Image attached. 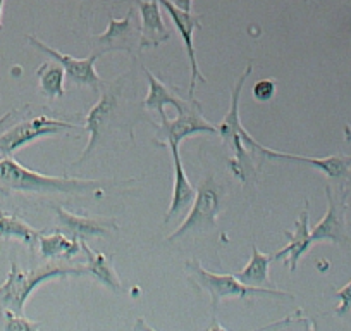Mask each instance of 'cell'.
Here are the masks:
<instances>
[{"instance_id": "cell-1", "label": "cell", "mask_w": 351, "mask_h": 331, "mask_svg": "<svg viewBox=\"0 0 351 331\" xmlns=\"http://www.w3.org/2000/svg\"><path fill=\"white\" fill-rule=\"evenodd\" d=\"M0 192H28V194H102V185L97 180H80L69 176H47L19 164L12 155L0 157Z\"/></svg>"}, {"instance_id": "cell-2", "label": "cell", "mask_w": 351, "mask_h": 331, "mask_svg": "<svg viewBox=\"0 0 351 331\" xmlns=\"http://www.w3.org/2000/svg\"><path fill=\"white\" fill-rule=\"evenodd\" d=\"M252 71V64H248L245 73L238 78V81L231 89V106H229V111L224 116V119L217 126V133L221 135L224 144H228L232 148V152H234V157L229 161V170L243 183H248L258 173V168L253 162V152H260V144L253 140V137L245 130L241 119H239V97H241L245 81L248 80Z\"/></svg>"}, {"instance_id": "cell-3", "label": "cell", "mask_w": 351, "mask_h": 331, "mask_svg": "<svg viewBox=\"0 0 351 331\" xmlns=\"http://www.w3.org/2000/svg\"><path fill=\"white\" fill-rule=\"evenodd\" d=\"M84 275H88L86 266L76 268V266L53 262V264H45L38 269H33V271H21L16 262H11V271H9L8 279L4 282V285H0V310L9 309L16 314H25V306L29 295L43 282Z\"/></svg>"}, {"instance_id": "cell-4", "label": "cell", "mask_w": 351, "mask_h": 331, "mask_svg": "<svg viewBox=\"0 0 351 331\" xmlns=\"http://www.w3.org/2000/svg\"><path fill=\"white\" fill-rule=\"evenodd\" d=\"M186 268L190 269L198 285L210 293L212 312H217V307L224 297H238V299H248L252 295H271L281 297V299H295L291 293L281 292L276 288H260V286H248L239 282L234 275H217L202 268L197 261H188Z\"/></svg>"}, {"instance_id": "cell-5", "label": "cell", "mask_w": 351, "mask_h": 331, "mask_svg": "<svg viewBox=\"0 0 351 331\" xmlns=\"http://www.w3.org/2000/svg\"><path fill=\"white\" fill-rule=\"evenodd\" d=\"M222 202V188L219 187L217 181L214 178H207L204 183L198 187L195 201L191 204V211L180 228L174 229L171 235L167 236L169 242L180 240L183 236L191 235V233H202L208 231L215 226V219H217L219 211H221Z\"/></svg>"}, {"instance_id": "cell-6", "label": "cell", "mask_w": 351, "mask_h": 331, "mask_svg": "<svg viewBox=\"0 0 351 331\" xmlns=\"http://www.w3.org/2000/svg\"><path fill=\"white\" fill-rule=\"evenodd\" d=\"M157 128V138H160L162 145L176 144L180 145L184 138L193 137L198 133H217V126L208 123L202 114V104L195 97L183 99V104L178 107V117L169 119L162 117Z\"/></svg>"}, {"instance_id": "cell-7", "label": "cell", "mask_w": 351, "mask_h": 331, "mask_svg": "<svg viewBox=\"0 0 351 331\" xmlns=\"http://www.w3.org/2000/svg\"><path fill=\"white\" fill-rule=\"evenodd\" d=\"M67 130H84V128L66 123L62 119H56V117H50L47 114H40L32 119L14 124L0 135V154L12 155L16 150L32 144V141L45 137H57Z\"/></svg>"}, {"instance_id": "cell-8", "label": "cell", "mask_w": 351, "mask_h": 331, "mask_svg": "<svg viewBox=\"0 0 351 331\" xmlns=\"http://www.w3.org/2000/svg\"><path fill=\"white\" fill-rule=\"evenodd\" d=\"M134 8L128 11L124 18L116 19L109 16V26L100 35L92 36V54L102 57L110 52L134 54L141 50L140 47V28L134 19Z\"/></svg>"}, {"instance_id": "cell-9", "label": "cell", "mask_w": 351, "mask_h": 331, "mask_svg": "<svg viewBox=\"0 0 351 331\" xmlns=\"http://www.w3.org/2000/svg\"><path fill=\"white\" fill-rule=\"evenodd\" d=\"M119 97L121 83H112V85H109L104 90L99 102L90 109L86 119H84V130H88L90 138H88V144L84 147V152L80 161H77V164L86 161L95 152L97 145L102 141V138L109 131V126L112 124L114 116H116L117 106H119Z\"/></svg>"}, {"instance_id": "cell-10", "label": "cell", "mask_w": 351, "mask_h": 331, "mask_svg": "<svg viewBox=\"0 0 351 331\" xmlns=\"http://www.w3.org/2000/svg\"><path fill=\"white\" fill-rule=\"evenodd\" d=\"M28 40L33 47H36L38 50L45 52L47 56L52 57V60H57V62L64 67V71H66V80L71 85L90 87V89L93 90H100L106 85L102 78H100V74L97 73L95 69V62L97 59H99V56H95V54L88 56L86 59H76V57L69 56V54H62L60 50L45 45V43H43L42 40L36 38V36L28 35Z\"/></svg>"}, {"instance_id": "cell-11", "label": "cell", "mask_w": 351, "mask_h": 331, "mask_svg": "<svg viewBox=\"0 0 351 331\" xmlns=\"http://www.w3.org/2000/svg\"><path fill=\"white\" fill-rule=\"evenodd\" d=\"M327 212L319 225L312 229V242H330L336 245H344L348 242L346 235V211L348 192L341 188L339 195H334L332 188L326 185Z\"/></svg>"}, {"instance_id": "cell-12", "label": "cell", "mask_w": 351, "mask_h": 331, "mask_svg": "<svg viewBox=\"0 0 351 331\" xmlns=\"http://www.w3.org/2000/svg\"><path fill=\"white\" fill-rule=\"evenodd\" d=\"M169 18L174 23L176 30L181 35L184 42V49H186L188 60H190V69H191V81H190V97H195V89H197L198 81L207 83V78L200 73V67L197 62V52H195V43L193 35L197 30L202 28V18L198 14H193L191 11H184V9L178 8L172 0H158Z\"/></svg>"}, {"instance_id": "cell-13", "label": "cell", "mask_w": 351, "mask_h": 331, "mask_svg": "<svg viewBox=\"0 0 351 331\" xmlns=\"http://www.w3.org/2000/svg\"><path fill=\"white\" fill-rule=\"evenodd\" d=\"M56 214L64 233L80 240V242L81 240L88 242L90 238H102V236H107L109 233L119 229L116 219H99L90 218V216L71 214L69 211L62 209L60 205L56 207Z\"/></svg>"}, {"instance_id": "cell-14", "label": "cell", "mask_w": 351, "mask_h": 331, "mask_svg": "<svg viewBox=\"0 0 351 331\" xmlns=\"http://www.w3.org/2000/svg\"><path fill=\"white\" fill-rule=\"evenodd\" d=\"M260 152L263 157L271 159H281V161H291V162H302V164L312 166L315 170L322 171L327 178L337 181H348L351 180V155H329V157H306V155H296V154H285V152L272 150L269 147H263L260 144Z\"/></svg>"}, {"instance_id": "cell-15", "label": "cell", "mask_w": 351, "mask_h": 331, "mask_svg": "<svg viewBox=\"0 0 351 331\" xmlns=\"http://www.w3.org/2000/svg\"><path fill=\"white\" fill-rule=\"evenodd\" d=\"M167 147L171 150L172 162H174V188H172L171 205H169L167 212L164 214V222H171V219L181 218L183 214H186L191 209L195 195H197V190L193 188L183 168V161L180 157V145L169 144Z\"/></svg>"}, {"instance_id": "cell-16", "label": "cell", "mask_w": 351, "mask_h": 331, "mask_svg": "<svg viewBox=\"0 0 351 331\" xmlns=\"http://www.w3.org/2000/svg\"><path fill=\"white\" fill-rule=\"evenodd\" d=\"M138 11H140L141 18V49H155V47L171 38V33H169L167 26L162 19L160 2L158 0H138Z\"/></svg>"}, {"instance_id": "cell-17", "label": "cell", "mask_w": 351, "mask_h": 331, "mask_svg": "<svg viewBox=\"0 0 351 331\" xmlns=\"http://www.w3.org/2000/svg\"><path fill=\"white\" fill-rule=\"evenodd\" d=\"M289 238V243L274 254V261L278 259H288V266L291 271L298 268V262L312 247V229H310V214L308 202H305V209L300 212L298 219L295 222V231H285Z\"/></svg>"}, {"instance_id": "cell-18", "label": "cell", "mask_w": 351, "mask_h": 331, "mask_svg": "<svg viewBox=\"0 0 351 331\" xmlns=\"http://www.w3.org/2000/svg\"><path fill=\"white\" fill-rule=\"evenodd\" d=\"M81 251L86 254V271L88 275L93 276L97 282L102 285L109 286L114 292H119L123 283H121L119 276H117L116 269H114V258L112 255H106L102 252H95L93 249L88 247V242L81 240Z\"/></svg>"}, {"instance_id": "cell-19", "label": "cell", "mask_w": 351, "mask_h": 331, "mask_svg": "<svg viewBox=\"0 0 351 331\" xmlns=\"http://www.w3.org/2000/svg\"><path fill=\"white\" fill-rule=\"evenodd\" d=\"M40 255L43 259H60V261H69L76 258L81 251L80 240L66 235L62 231H56L52 235H40Z\"/></svg>"}, {"instance_id": "cell-20", "label": "cell", "mask_w": 351, "mask_h": 331, "mask_svg": "<svg viewBox=\"0 0 351 331\" xmlns=\"http://www.w3.org/2000/svg\"><path fill=\"white\" fill-rule=\"evenodd\" d=\"M145 74H147V80H148V95L147 99L143 100V106L147 107L148 111H155V113L160 114V117H165V107L172 106V107H178L183 104V97L176 95L171 89L165 87V83L162 80H158L154 73H150L148 69H145Z\"/></svg>"}, {"instance_id": "cell-21", "label": "cell", "mask_w": 351, "mask_h": 331, "mask_svg": "<svg viewBox=\"0 0 351 331\" xmlns=\"http://www.w3.org/2000/svg\"><path fill=\"white\" fill-rule=\"evenodd\" d=\"M274 255L263 254L258 251V247L253 243L252 245V258H250L248 264L245 269L234 273L236 278L241 283L248 286H263L271 285V278H269V268H271Z\"/></svg>"}, {"instance_id": "cell-22", "label": "cell", "mask_w": 351, "mask_h": 331, "mask_svg": "<svg viewBox=\"0 0 351 331\" xmlns=\"http://www.w3.org/2000/svg\"><path fill=\"white\" fill-rule=\"evenodd\" d=\"M40 235L42 233L26 225L23 219L0 211V240H19L33 249L38 242Z\"/></svg>"}, {"instance_id": "cell-23", "label": "cell", "mask_w": 351, "mask_h": 331, "mask_svg": "<svg viewBox=\"0 0 351 331\" xmlns=\"http://www.w3.org/2000/svg\"><path fill=\"white\" fill-rule=\"evenodd\" d=\"M40 83V92L47 99H59L64 97L66 89H64V80H66V71L59 62H43L36 71Z\"/></svg>"}, {"instance_id": "cell-24", "label": "cell", "mask_w": 351, "mask_h": 331, "mask_svg": "<svg viewBox=\"0 0 351 331\" xmlns=\"http://www.w3.org/2000/svg\"><path fill=\"white\" fill-rule=\"evenodd\" d=\"M2 312L5 316L4 328L8 331H35L40 328V323H33V321L26 319L25 314H16L9 309H4Z\"/></svg>"}, {"instance_id": "cell-25", "label": "cell", "mask_w": 351, "mask_h": 331, "mask_svg": "<svg viewBox=\"0 0 351 331\" xmlns=\"http://www.w3.org/2000/svg\"><path fill=\"white\" fill-rule=\"evenodd\" d=\"M276 89H278V85H276L274 78H263V80L255 81L252 89L253 99L258 100V102H269L276 95Z\"/></svg>"}, {"instance_id": "cell-26", "label": "cell", "mask_w": 351, "mask_h": 331, "mask_svg": "<svg viewBox=\"0 0 351 331\" xmlns=\"http://www.w3.org/2000/svg\"><path fill=\"white\" fill-rule=\"evenodd\" d=\"M336 297L339 299V306L336 307L334 312L337 316H346L348 312H351V282L344 285L339 292H336Z\"/></svg>"}, {"instance_id": "cell-27", "label": "cell", "mask_w": 351, "mask_h": 331, "mask_svg": "<svg viewBox=\"0 0 351 331\" xmlns=\"http://www.w3.org/2000/svg\"><path fill=\"white\" fill-rule=\"evenodd\" d=\"M172 2L184 11H191V4H193V0H172Z\"/></svg>"}, {"instance_id": "cell-28", "label": "cell", "mask_w": 351, "mask_h": 331, "mask_svg": "<svg viewBox=\"0 0 351 331\" xmlns=\"http://www.w3.org/2000/svg\"><path fill=\"white\" fill-rule=\"evenodd\" d=\"M344 140L351 141V126L344 128Z\"/></svg>"}, {"instance_id": "cell-29", "label": "cell", "mask_w": 351, "mask_h": 331, "mask_svg": "<svg viewBox=\"0 0 351 331\" xmlns=\"http://www.w3.org/2000/svg\"><path fill=\"white\" fill-rule=\"evenodd\" d=\"M2 12H4V0H0V28H2Z\"/></svg>"}]
</instances>
